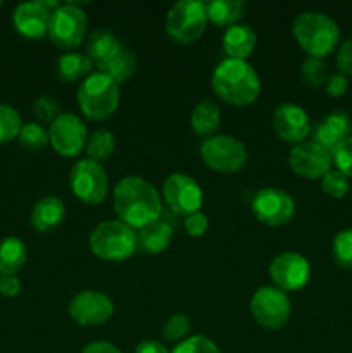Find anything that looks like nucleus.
Returning <instances> with one entry per match:
<instances>
[{
    "instance_id": "nucleus-1",
    "label": "nucleus",
    "mask_w": 352,
    "mask_h": 353,
    "mask_svg": "<svg viewBox=\"0 0 352 353\" xmlns=\"http://www.w3.org/2000/svg\"><path fill=\"white\" fill-rule=\"evenodd\" d=\"M114 210L121 223L138 231L159 221L161 195L140 176H126L114 188Z\"/></svg>"
},
{
    "instance_id": "nucleus-2",
    "label": "nucleus",
    "mask_w": 352,
    "mask_h": 353,
    "mask_svg": "<svg viewBox=\"0 0 352 353\" xmlns=\"http://www.w3.org/2000/svg\"><path fill=\"white\" fill-rule=\"evenodd\" d=\"M213 92L231 105H248L261 93V79L247 61L224 59L214 68Z\"/></svg>"
},
{
    "instance_id": "nucleus-3",
    "label": "nucleus",
    "mask_w": 352,
    "mask_h": 353,
    "mask_svg": "<svg viewBox=\"0 0 352 353\" xmlns=\"http://www.w3.org/2000/svg\"><path fill=\"white\" fill-rule=\"evenodd\" d=\"M293 37L309 57L324 59L337 47L340 30L326 14L307 10L299 14L293 21Z\"/></svg>"
},
{
    "instance_id": "nucleus-4",
    "label": "nucleus",
    "mask_w": 352,
    "mask_h": 353,
    "mask_svg": "<svg viewBox=\"0 0 352 353\" xmlns=\"http://www.w3.org/2000/svg\"><path fill=\"white\" fill-rule=\"evenodd\" d=\"M78 105L92 121H106L119 105V83L104 72H93L78 90Z\"/></svg>"
},
{
    "instance_id": "nucleus-5",
    "label": "nucleus",
    "mask_w": 352,
    "mask_h": 353,
    "mask_svg": "<svg viewBox=\"0 0 352 353\" xmlns=\"http://www.w3.org/2000/svg\"><path fill=\"white\" fill-rule=\"evenodd\" d=\"M90 250L107 262H121L130 259L137 250V233L117 221H104L90 234Z\"/></svg>"
},
{
    "instance_id": "nucleus-6",
    "label": "nucleus",
    "mask_w": 352,
    "mask_h": 353,
    "mask_svg": "<svg viewBox=\"0 0 352 353\" xmlns=\"http://www.w3.org/2000/svg\"><path fill=\"white\" fill-rule=\"evenodd\" d=\"M206 3L199 0H182L169 9L166 31L179 45L195 43L207 26Z\"/></svg>"
},
{
    "instance_id": "nucleus-7",
    "label": "nucleus",
    "mask_w": 352,
    "mask_h": 353,
    "mask_svg": "<svg viewBox=\"0 0 352 353\" xmlns=\"http://www.w3.org/2000/svg\"><path fill=\"white\" fill-rule=\"evenodd\" d=\"M200 157L213 171L231 174L247 164V148L230 134H214L202 141Z\"/></svg>"
},
{
    "instance_id": "nucleus-8",
    "label": "nucleus",
    "mask_w": 352,
    "mask_h": 353,
    "mask_svg": "<svg viewBox=\"0 0 352 353\" xmlns=\"http://www.w3.org/2000/svg\"><path fill=\"white\" fill-rule=\"evenodd\" d=\"M69 186L76 199L88 205H99L104 202L109 190V176L102 164L90 159H83L72 165L69 172Z\"/></svg>"
},
{
    "instance_id": "nucleus-9",
    "label": "nucleus",
    "mask_w": 352,
    "mask_h": 353,
    "mask_svg": "<svg viewBox=\"0 0 352 353\" xmlns=\"http://www.w3.org/2000/svg\"><path fill=\"white\" fill-rule=\"evenodd\" d=\"M86 14L76 3H66L52 12L48 37L55 47L62 50H72L79 47L86 34Z\"/></svg>"
},
{
    "instance_id": "nucleus-10",
    "label": "nucleus",
    "mask_w": 352,
    "mask_h": 353,
    "mask_svg": "<svg viewBox=\"0 0 352 353\" xmlns=\"http://www.w3.org/2000/svg\"><path fill=\"white\" fill-rule=\"evenodd\" d=\"M290 300L276 286H262L252 295L251 312L255 323L264 330H280L290 319Z\"/></svg>"
},
{
    "instance_id": "nucleus-11",
    "label": "nucleus",
    "mask_w": 352,
    "mask_h": 353,
    "mask_svg": "<svg viewBox=\"0 0 352 353\" xmlns=\"http://www.w3.org/2000/svg\"><path fill=\"white\" fill-rule=\"evenodd\" d=\"M162 196L173 212L185 217L200 212L204 202V193L199 183L192 176L182 172H175L166 179L162 186Z\"/></svg>"
},
{
    "instance_id": "nucleus-12",
    "label": "nucleus",
    "mask_w": 352,
    "mask_h": 353,
    "mask_svg": "<svg viewBox=\"0 0 352 353\" xmlns=\"http://www.w3.org/2000/svg\"><path fill=\"white\" fill-rule=\"evenodd\" d=\"M86 126L75 114H61L48 130L52 148L62 157H76L86 145Z\"/></svg>"
},
{
    "instance_id": "nucleus-13",
    "label": "nucleus",
    "mask_w": 352,
    "mask_h": 353,
    "mask_svg": "<svg viewBox=\"0 0 352 353\" xmlns=\"http://www.w3.org/2000/svg\"><path fill=\"white\" fill-rule=\"evenodd\" d=\"M61 3L57 0H37V2H24L14 9L12 23L17 33L23 37L38 40L48 33L50 17Z\"/></svg>"
},
{
    "instance_id": "nucleus-14",
    "label": "nucleus",
    "mask_w": 352,
    "mask_h": 353,
    "mask_svg": "<svg viewBox=\"0 0 352 353\" xmlns=\"http://www.w3.org/2000/svg\"><path fill=\"white\" fill-rule=\"evenodd\" d=\"M252 210L262 224L283 226L292 221L295 214V202L286 192L278 188H264L255 193Z\"/></svg>"
},
{
    "instance_id": "nucleus-15",
    "label": "nucleus",
    "mask_w": 352,
    "mask_h": 353,
    "mask_svg": "<svg viewBox=\"0 0 352 353\" xmlns=\"http://www.w3.org/2000/svg\"><path fill=\"white\" fill-rule=\"evenodd\" d=\"M269 276L276 288L282 292H297L307 285L311 265L306 257L295 252H285L275 257L269 264Z\"/></svg>"
},
{
    "instance_id": "nucleus-16",
    "label": "nucleus",
    "mask_w": 352,
    "mask_h": 353,
    "mask_svg": "<svg viewBox=\"0 0 352 353\" xmlns=\"http://www.w3.org/2000/svg\"><path fill=\"white\" fill-rule=\"evenodd\" d=\"M68 310L71 319L79 326H102L113 317L114 303L104 293L86 290L71 300Z\"/></svg>"
},
{
    "instance_id": "nucleus-17",
    "label": "nucleus",
    "mask_w": 352,
    "mask_h": 353,
    "mask_svg": "<svg viewBox=\"0 0 352 353\" xmlns=\"http://www.w3.org/2000/svg\"><path fill=\"white\" fill-rule=\"evenodd\" d=\"M289 164L295 174L306 179H321L331 171V154L314 141L293 145L289 154Z\"/></svg>"
},
{
    "instance_id": "nucleus-18",
    "label": "nucleus",
    "mask_w": 352,
    "mask_h": 353,
    "mask_svg": "<svg viewBox=\"0 0 352 353\" xmlns=\"http://www.w3.org/2000/svg\"><path fill=\"white\" fill-rule=\"evenodd\" d=\"M273 130L286 143L299 145L306 141L313 128L302 107L295 103H282L273 112Z\"/></svg>"
},
{
    "instance_id": "nucleus-19",
    "label": "nucleus",
    "mask_w": 352,
    "mask_h": 353,
    "mask_svg": "<svg viewBox=\"0 0 352 353\" xmlns=\"http://www.w3.org/2000/svg\"><path fill=\"white\" fill-rule=\"evenodd\" d=\"M352 131V123L349 114L342 112V110H335V112L328 114L324 119H321L320 123L314 126V143L321 145L323 148H326L328 152H333L338 145L344 140H347L351 137Z\"/></svg>"
},
{
    "instance_id": "nucleus-20",
    "label": "nucleus",
    "mask_w": 352,
    "mask_h": 353,
    "mask_svg": "<svg viewBox=\"0 0 352 353\" xmlns=\"http://www.w3.org/2000/svg\"><path fill=\"white\" fill-rule=\"evenodd\" d=\"M66 217L64 202L57 196H43L35 203L30 216V224L38 233H50L61 226Z\"/></svg>"
},
{
    "instance_id": "nucleus-21",
    "label": "nucleus",
    "mask_w": 352,
    "mask_h": 353,
    "mask_svg": "<svg viewBox=\"0 0 352 353\" xmlns=\"http://www.w3.org/2000/svg\"><path fill=\"white\" fill-rule=\"evenodd\" d=\"M123 47V41L109 30H95L86 38V55L99 69H102L104 64Z\"/></svg>"
},
{
    "instance_id": "nucleus-22",
    "label": "nucleus",
    "mask_w": 352,
    "mask_h": 353,
    "mask_svg": "<svg viewBox=\"0 0 352 353\" xmlns=\"http://www.w3.org/2000/svg\"><path fill=\"white\" fill-rule=\"evenodd\" d=\"M254 30L247 24H235L228 28L223 34V50L228 59H237V61H245L255 48Z\"/></svg>"
},
{
    "instance_id": "nucleus-23",
    "label": "nucleus",
    "mask_w": 352,
    "mask_h": 353,
    "mask_svg": "<svg viewBox=\"0 0 352 353\" xmlns=\"http://www.w3.org/2000/svg\"><path fill=\"white\" fill-rule=\"evenodd\" d=\"M171 241L173 228L161 219L137 231V248L144 254H161L171 245Z\"/></svg>"
},
{
    "instance_id": "nucleus-24",
    "label": "nucleus",
    "mask_w": 352,
    "mask_h": 353,
    "mask_svg": "<svg viewBox=\"0 0 352 353\" xmlns=\"http://www.w3.org/2000/svg\"><path fill=\"white\" fill-rule=\"evenodd\" d=\"M28 259L26 245L16 236L0 241V276H16L24 268Z\"/></svg>"
},
{
    "instance_id": "nucleus-25",
    "label": "nucleus",
    "mask_w": 352,
    "mask_h": 353,
    "mask_svg": "<svg viewBox=\"0 0 352 353\" xmlns=\"http://www.w3.org/2000/svg\"><path fill=\"white\" fill-rule=\"evenodd\" d=\"M193 131L204 140L214 137L221 123V110L219 105L213 100H202L193 109L192 117H190Z\"/></svg>"
},
{
    "instance_id": "nucleus-26",
    "label": "nucleus",
    "mask_w": 352,
    "mask_h": 353,
    "mask_svg": "<svg viewBox=\"0 0 352 353\" xmlns=\"http://www.w3.org/2000/svg\"><path fill=\"white\" fill-rule=\"evenodd\" d=\"M93 68V62L90 61L88 55L78 54V52H68V54L61 55L55 64V72H57L59 79L62 81H78V79L90 76Z\"/></svg>"
},
{
    "instance_id": "nucleus-27",
    "label": "nucleus",
    "mask_w": 352,
    "mask_h": 353,
    "mask_svg": "<svg viewBox=\"0 0 352 353\" xmlns=\"http://www.w3.org/2000/svg\"><path fill=\"white\" fill-rule=\"evenodd\" d=\"M206 10L211 23L221 28H231L244 16L245 3L242 0H213L206 3Z\"/></svg>"
},
{
    "instance_id": "nucleus-28",
    "label": "nucleus",
    "mask_w": 352,
    "mask_h": 353,
    "mask_svg": "<svg viewBox=\"0 0 352 353\" xmlns=\"http://www.w3.org/2000/svg\"><path fill=\"white\" fill-rule=\"evenodd\" d=\"M114 148H116V140H114V134L109 130L100 128V130H95L86 138V159L99 162V164L113 157Z\"/></svg>"
},
{
    "instance_id": "nucleus-29",
    "label": "nucleus",
    "mask_w": 352,
    "mask_h": 353,
    "mask_svg": "<svg viewBox=\"0 0 352 353\" xmlns=\"http://www.w3.org/2000/svg\"><path fill=\"white\" fill-rule=\"evenodd\" d=\"M300 78H302L304 85L311 86V88H320V86L326 85V62H324L323 59L309 57V55H307V57L304 59L302 65H300Z\"/></svg>"
},
{
    "instance_id": "nucleus-30",
    "label": "nucleus",
    "mask_w": 352,
    "mask_h": 353,
    "mask_svg": "<svg viewBox=\"0 0 352 353\" xmlns=\"http://www.w3.org/2000/svg\"><path fill=\"white\" fill-rule=\"evenodd\" d=\"M21 147L26 148L28 152H41L47 147L48 141V131L43 130V126L37 123L23 124L19 134H17Z\"/></svg>"
},
{
    "instance_id": "nucleus-31",
    "label": "nucleus",
    "mask_w": 352,
    "mask_h": 353,
    "mask_svg": "<svg viewBox=\"0 0 352 353\" xmlns=\"http://www.w3.org/2000/svg\"><path fill=\"white\" fill-rule=\"evenodd\" d=\"M23 123L21 116L14 107L0 103V145L9 143L14 138H17Z\"/></svg>"
},
{
    "instance_id": "nucleus-32",
    "label": "nucleus",
    "mask_w": 352,
    "mask_h": 353,
    "mask_svg": "<svg viewBox=\"0 0 352 353\" xmlns=\"http://www.w3.org/2000/svg\"><path fill=\"white\" fill-rule=\"evenodd\" d=\"M333 259L340 268L352 269V230H344L333 238Z\"/></svg>"
},
{
    "instance_id": "nucleus-33",
    "label": "nucleus",
    "mask_w": 352,
    "mask_h": 353,
    "mask_svg": "<svg viewBox=\"0 0 352 353\" xmlns=\"http://www.w3.org/2000/svg\"><path fill=\"white\" fill-rule=\"evenodd\" d=\"M321 188L331 199H344L349 193V178L335 169L321 178Z\"/></svg>"
},
{
    "instance_id": "nucleus-34",
    "label": "nucleus",
    "mask_w": 352,
    "mask_h": 353,
    "mask_svg": "<svg viewBox=\"0 0 352 353\" xmlns=\"http://www.w3.org/2000/svg\"><path fill=\"white\" fill-rule=\"evenodd\" d=\"M190 319L186 314H175L162 326V336L168 341H179L190 331Z\"/></svg>"
},
{
    "instance_id": "nucleus-35",
    "label": "nucleus",
    "mask_w": 352,
    "mask_h": 353,
    "mask_svg": "<svg viewBox=\"0 0 352 353\" xmlns=\"http://www.w3.org/2000/svg\"><path fill=\"white\" fill-rule=\"evenodd\" d=\"M171 353H221V350L213 340L202 336V334H197V336H190L188 340L182 341Z\"/></svg>"
},
{
    "instance_id": "nucleus-36",
    "label": "nucleus",
    "mask_w": 352,
    "mask_h": 353,
    "mask_svg": "<svg viewBox=\"0 0 352 353\" xmlns=\"http://www.w3.org/2000/svg\"><path fill=\"white\" fill-rule=\"evenodd\" d=\"M33 114L40 123L52 124L59 116H61V107L55 102L52 97L43 95L40 99L35 100L33 103Z\"/></svg>"
},
{
    "instance_id": "nucleus-37",
    "label": "nucleus",
    "mask_w": 352,
    "mask_h": 353,
    "mask_svg": "<svg viewBox=\"0 0 352 353\" xmlns=\"http://www.w3.org/2000/svg\"><path fill=\"white\" fill-rule=\"evenodd\" d=\"M331 161L337 165V171L352 178V134L331 152Z\"/></svg>"
},
{
    "instance_id": "nucleus-38",
    "label": "nucleus",
    "mask_w": 352,
    "mask_h": 353,
    "mask_svg": "<svg viewBox=\"0 0 352 353\" xmlns=\"http://www.w3.org/2000/svg\"><path fill=\"white\" fill-rule=\"evenodd\" d=\"M183 226H185V231L193 238H200L206 234L207 226H209V221H207V216L202 212L190 214V216L185 217L183 221Z\"/></svg>"
},
{
    "instance_id": "nucleus-39",
    "label": "nucleus",
    "mask_w": 352,
    "mask_h": 353,
    "mask_svg": "<svg viewBox=\"0 0 352 353\" xmlns=\"http://www.w3.org/2000/svg\"><path fill=\"white\" fill-rule=\"evenodd\" d=\"M338 72L347 78H352V38L345 40L337 52Z\"/></svg>"
},
{
    "instance_id": "nucleus-40",
    "label": "nucleus",
    "mask_w": 352,
    "mask_h": 353,
    "mask_svg": "<svg viewBox=\"0 0 352 353\" xmlns=\"http://www.w3.org/2000/svg\"><path fill=\"white\" fill-rule=\"evenodd\" d=\"M349 88V79L347 76L340 74V72H335V74L328 76V81L324 85V90L330 97L337 99V97H342Z\"/></svg>"
},
{
    "instance_id": "nucleus-41",
    "label": "nucleus",
    "mask_w": 352,
    "mask_h": 353,
    "mask_svg": "<svg viewBox=\"0 0 352 353\" xmlns=\"http://www.w3.org/2000/svg\"><path fill=\"white\" fill-rule=\"evenodd\" d=\"M21 292V281L16 276H0V295L3 296H17Z\"/></svg>"
},
{
    "instance_id": "nucleus-42",
    "label": "nucleus",
    "mask_w": 352,
    "mask_h": 353,
    "mask_svg": "<svg viewBox=\"0 0 352 353\" xmlns=\"http://www.w3.org/2000/svg\"><path fill=\"white\" fill-rule=\"evenodd\" d=\"M81 353H121V350L109 341H93V343L86 345Z\"/></svg>"
},
{
    "instance_id": "nucleus-43",
    "label": "nucleus",
    "mask_w": 352,
    "mask_h": 353,
    "mask_svg": "<svg viewBox=\"0 0 352 353\" xmlns=\"http://www.w3.org/2000/svg\"><path fill=\"white\" fill-rule=\"evenodd\" d=\"M135 353H169V352L166 350L164 345L159 343V341L145 340V341H141L140 345H138Z\"/></svg>"
},
{
    "instance_id": "nucleus-44",
    "label": "nucleus",
    "mask_w": 352,
    "mask_h": 353,
    "mask_svg": "<svg viewBox=\"0 0 352 353\" xmlns=\"http://www.w3.org/2000/svg\"><path fill=\"white\" fill-rule=\"evenodd\" d=\"M2 6H3V3H2V2H0V7H2Z\"/></svg>"
}]
</instances>
